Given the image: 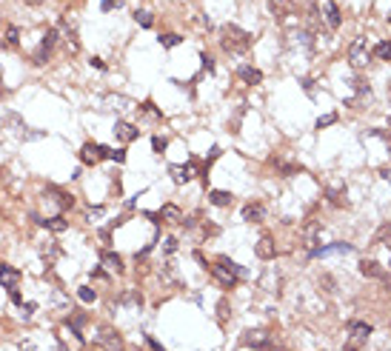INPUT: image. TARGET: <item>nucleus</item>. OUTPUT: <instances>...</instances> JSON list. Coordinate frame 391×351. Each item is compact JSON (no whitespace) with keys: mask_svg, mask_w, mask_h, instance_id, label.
Here are the masks:
<instances>
[{"mask_svg":"<svg viewBox=\"0 0 391 351\" xmlns=\"http://www.w3.org/2000/svg\"><path fill=\"white\" fill-rule=\"evenodd\" d=\"M369 337H371L369 322H351L348 326V337H346V351H360L362 343H369Z\"/></svg>","mask_w":391,"mask_h":351,"instance_id":"4","label":"nucleus"},{"mask_svg":"<svg viewBox=\"0 0 391 351\" xmlns=\"http://www.w3.org/2000/svg\"><path fill=\"white\" fill-rule=\"evenodd\" d=\"M263 217H266V208H263L260 203H248V206L243 208V220L246 223H260Z\"/></svg>","mask_w":391,"mask_h":351,"instance_id":"20","label":"nucleus"},{"mask_svg":"<svg viewBox=\"0 0 391 351\" xmlns=\"http://www.w3.org/2000/svg\"><path fill=\"white\" fill-rule=\"evenodd\" d=\"M92 66H94V69H100V72H103V69H106V63H103L100 58H92Z\"/></svg>","mask_w":391,"mask_h":351,"instance_id":"39","label":"nucleus"},{"mask_svg":"<svg viewBox=\"0 0 391 351\" xmlns=\"http://www.w3.org/2000/svg\"><path fill=\"white\" fill-rule=\"evenodd\" d=\"M152 146H154V151H166V137H160V134H154L152 137Z\"/></svg>","mask_w":391,"mask_h":351,"instance_id":"33","label":"nucleus"},{"mask_svg":"<svg viewBox=\"0 0 391 351\" xmlns=\"http://www.w3.org/2000/svg\"><path fill=\"white\" fill-rule=\"evenodd\" d=\"M58 37H60L58 29H49L43 35V40H40V46H37V51H35V66H43L46 60H49V55L54 51V46H58Z\"/></svg>","mask_w":391,"mask_h":351,"instance_id":"5","label":"nucleus"},{"mask_svg":"<svg viewBox=\"0 0 391 351\" xmlns=\"http://www.w3.org/2000/svg\"><path fill=\"white\" fill-rule=\"evenodd\" d=\"M77 297H80L83 303H94V300H97V291H94L92 286H80V288H77Z\"/></svg>","mask_w":391,"mask_h":351,"instance_id":"25","label":"nucleus"},{"mask_svg":"<svg viewBox=\"0 0 391 351\" xmlns=\"http://www.w3.org/2000/svg\"><path fill=\"white\" fill-rule=\"evenodd\" d=\"M320 12H323V20H326V26H331V29H337L340 26V9H337V3L334 0H323L320 3Z\"/></svg>","mask_w":391,"mask_h":351,"instance_id":"9","label":"nucleus"},{"mask_svg":"<svg viewBox=\"0 0 391 351\" xmlns=\"http://www.w3.org/2000/svg\"><path fill=\"white\" fill-rule=\"evenodd\" d=\"M134 23H140L143 29H149V26L154 23V17H152V12H143V9H137V12H134Z\"/></svg>","mask_w":391,"mask_h":351,"instance_id":"24","label":"nucleus"},{"mask_svg":"<svg viewBox=\"0 0 391 351\" xmlns=\"http://www.w3.org/2000/svg\"><path fill=\"white\" fill-rule=\"evenodd\" d=\"M374 55L380 60H391V40H380V43H377V49H374Z\"/></svg>","mask_w":391,"mask_h":351,"instance_id":"23","label":"nucleus"},{"mask_svg":"<svg viewBox=\"0 0 391 351\" xmlns=\"http://www.w3.org/2000/svg\"><path fill=\"white\" fill-rule=\"evenodd\" d=\"M37 223H40V226H43V229H49V231H66L69 229V220H66L63 214H58V217H35Z\"/></svg>","mask_w":391,"mask_h":351,"instance_id":"15","label":"nucleus"},{"mask_svg":"<svg viewBox=\"0 0 391 351\" xmlns=\"http://www.w3.org/2000/svg\"><path fill=\"white\" fill-rule=\"evenodd\" d=\"M94 343L100 345L103 351H123V337L115 326H94Z\"/></svg>","mask_w":391,"mask_h":351,"instance_id":"2","label":"nucleus"},{"mask_svg":"<svg viewBox=\"0 0 391 351\" xmlns=\"http://www.w3.org/2000/svg\"><path fill=\"white\" fill-rule=\"evenodd\" d=\"M43 257H49V260H54V257H60V249H58V243H43Z\"/></svg>","mask_w":391,"mask_h":351,"instance_id":"28","label":"nucleus"},{"mask_svg":"<svg viewBox=\"0 0 391 351\" xmlns=\"http://www.w3.org/2000/svg\"><path fill=\"white\" fill-rule=\"evenodd\" d=\"M220 46L229 55H243V51L252 49V35L246 29L234 26V23H226L223 29H220Z\"/></svg>","mask_w":391,"mask_h":351,"instance_id":"1","label":"nucleus"},{"mask_svg":"<svg viewBox=\"0 0 391 351\" xmlns=\"http://www.w3.org/2000/svg\"><path fill=\"white\" fill-rule=\"evenodd\" d=\"M343 194H346V188H343L340 183H331V188H328V197H331L334 203H343Z\"/></svg>","mask_w":391,"mask_h":351,"instance_id":"27","label":"nucleus"},{"mask_svg":"<svg viewBox=\"0 0 391 351\" xmlns=\"http://www.w3.org/2000/svg\"><path fill=\"white\" fill-rule=\"evenodd\" d=\"M317 240H320V223H309V226L303 229V243H305V249L314 251V249H317Z\"/></svg>","mask_w":391,"mask_h":351,"instance_id":"18","label":"nucleus"},{"mask_svg":"<svg viewBox=\"0 0 391 351\" xmlns=\"http://www.w3.org/2000/svg\"><path fill=\"white\" fill-rule=\"evenodd\" d=\"M23 311H26V317H32V311H35V303H26V306H23Z\"/></svg>","mask_w":391,"mask_h":351,"instance_id":"40","label":"nucleus"},{"mask_svg":"<svg viewBox=\"0 0 391 351\" xmlns=\"http://www.w3.org/2000/svg\"><path fill=\"white\" fill-rule=\"evenodd\" d=\"M169 174H172V180L177 183V186H183V183H188V180L194 177V166H191V163L172 166V169H169Z\"/></svg>","mask_w":391,"mask_h":351,"instance_id":"10","label":"nucleus"},{"mask_svg":"<svg viewBox=\"0 0 391 351\" xmlns=\"http://www.w3.org/2000/svg\"><path fill=\"white\" fill-rule=\"evenodd\" d=\"M237 77L243 80V83H248V86H257V83L263 80V72H260V69H254V66H240Z\"/></svg>","mask_w":391,"mask_h":351,"instance_id":"17","label":"nucleus"},{"mask_svg":"<svg viewBox=\"0 0 391 351\" xmlns=\"http://www.w3.org/2000/svg\"><path fill=\"white\" fill-rule=\"evenodd\" d=\"M146 343L152 345V351H166V348H163V345L157 343V340H154V337H146Z\"/></svg>","mask_w":391,"mask_h":351,"instance_id":"36","label":"nucleus"},{"mask_svg":"<svg viewBox=\"0 0 391 351\" xmlns=\"http://www.w3.org/2000/svg\"><path fill=\"white\" fill-rule=\"evenodd\" d=\"M160 220L169 223V226H180V223H183V211L174 206V203H166V206L160 208Z\"/></svg>","mask_w":391,"mask_h":351,"instance_id":"13","label":"nucleus"},{"mask_svg":"<svg viewBox=\"0 0 391 351\" xmlns=\"http://www.w3.org/2000/svg\"><path fill=\"white\" fill-rule=\"evenodd\" d=\"M100 260H103V265H106L109 272H123V260L117 257L115 251H103Z\"/></svg>","mask_w":391,"mask_h":351,"instance_id":"21","label":"nucleus"},{"mask_svg":"<svg viewBox=\"0 0 391 351\" xmlns=\"http://www.w3.org/2000/svg\"><path fill=\"white\" fill-rule=\"evenodd\" d=\"M200 60H203V69H209V72L214 69V60H211L209 55H200Z\"/></svg>","mask_w":391,"mask_h":351,"instance_id":"37","label":"nucleus"},{"mask_svg":"<svg viewBox=\"0 0 391 351\" xmlns=\"http://www.w3.org/2000/svg\"><path fill=\"white\" fill-rule=\"evenodd\" d=\"M180 40H183L180 35H160V46H163V49H174Z\"/></svg>","mask_w":391,"mask_h":351,"instance_id":"26","label":"nucleus"},{"mask_svg":"<svg viewBox=\"0 0 391 351\" xmlns=\"http://www.w3.org/2000/svg\"><path fill=\"white\" fill-rule=\"evenodd\" d=\"M17 37H20L17 26H9V32H6V43H9V46H17Z\"/></svg>","mask_w":391,"mask_h":351,"instance_id":"31","label":"nucleus"},{"mask_svg":"<svg viewBox=\"0 0 391 351\" xmlns=\"http://www.w3.org/2000/svg\"><path fill=\"white\" fill-rule=\"evenodd\" d=\"M209 200L214 203V206H229L234 197H232L229 192H220V188H214V192H209Z\"/></svg>","mask_w":391,"mask_h":351,"instance_id":"22","label":"nucleus"},{"mask_svg":"<svg viewBox=\"0 0 391 351\" xmlns=\"http://www.w3.org/2000/svg\"><path fill=\"white\" fill-rule=\"evenodd\" d=\"M17 283H20V272H17L15 265H0V286L17 288Z\"/></svg>","mask_w":391,"mask_h":351,"instance_id":"14","label":"nucleus"},{"mask_svg":"<svg viewBox=\"0 0 391 351\" xmlns=\"http://www.w3.org/2000/svg\"><path fill=\"white\" fill-rule=\"evenodd\" d=\"M115 137L120 143H131V140H137L140 137V129L134 123H126V120H117L115 123Z\"/></svg>","mask_w":391,"mask_h":351,"instance_id":"8","label":"nucleus"},{"mask_svg":"<svg viewBox=\"0 0 391 351\" xmlns=\"http://www.w3.org/2000/svg\"><path fill=\"white\" fill-rule=\"evenodd\" d=\"M100 6H103V12H115V9L123 6V0H100Z\"/></svg>","mask_w":391,"mask_h":351,"instance_id":"30","label":"nucleus"},{"mask_svg":"<svg viewBox=\"0 0 391 351\" xmlns=\"http://www.w3.org/2000/svg\"><path fill=\"white\" fill-rule=\"evenodd\" d=\"M111 149H106V146L100 143H89L80 149V163H86V166H94V163H100L103 157H109Z\"/></svg>","mask_w":391,"mask_h":351,"instance_id":"6","label":"nucleus"},{"mask_svg":"<svg viewBox=\"0 0 391 351\" xmlns=\"http://www.w3.org/2000/svg\"><path fill=\"white\" fill-rule=\"evenodd\" d=\"M331 123H337V115H334V112H331V115H326V117H320L317 129H326V126H331Z\"/></svg>","mask_w":391,"mask_h":351,"instance_id":"32","label":"nucleus"},{"mask_svg":"<svg viewBox=\"0 0 391 351\" xmlns=\"http://www.w3.org/2000/svg\"><path fill=\"white\" fill-rule=\"evenodd\" d=\"M109 157L115 160V163H123V160H126V151H123V149H117V151L111 149V154H109Z\"/></svg>","mask_w":391,"mask_h":351,"instance_id":"35","label":"nucleus"},{"mask_svg":"<svg viewBox=\"0 0 391 351\" xmlns=\"http://www.w3.org/2000/svg\"><path fill=\"white\" fill-rule=\"evenodd\" d=\"M351 251V243H331V246H323V249H314L312 257H328V254H348Z\"/></svg>","mask_w":391,"mask_h":351,"instance_id":"16","label":"nucleus"},{"mask_svg":"<svg viewBox=\"0 0 391 351\" xmlns=\"http://www.w3.org/2000/svg\"><path fill=\"white\" fill-rule=\"evenodd\" d=\"M243 343L246 345H252V348H260V351H268L271 348V337H268V331L266 329H252V331H246V337H243Z\"/></svg>","mask_w":391,"mask_h":351,"instance_id":"7","label":"nucleus"},{"mask_svg":"<svg viewBox=\"0 0 391 351\" xmlns=\"http://www.w3.org/2000/svg\"><path fill=\"white\" fill-rule=\"evenodd\" d=\"M254 251H257V257L260 260H274V254H277L274 240H271L268 234H263L260 240H257V246H254Z\"/></svg>","mask_w":391,"mask_h":351,"instance_id":"11","label":"nucleus"},{"mask_svg":"<svg viewBox=\"0 0 391 351\" xmlns=\"http://www.w3.org/2000/svg\"><path fill=\"white\" fill-rule=\"evenodd\" d=\"M360 272L366 274V277L385 280V272H383V265H380V263H374V260H360Z\"/></svg>","mask_w":391,"mask_h":351,"instance_id":"19","label":"nucleus"},{"mask_svg":"<svg viewBox=\"0 0 391 351\" xmlns=\"http://www.w3.org/2000/svg\"><path fill=\"white\" fill-rule=\"evenodd\" d=\"M9 294H12V303H17V306H20V291H17V288H9Z\"/></svg>","mask_w":391,"mask_h":351,"instance_id":"38","label":"nucleus"},{"mask_svg":"<svg viewBox=\"0 0 391 351\" xmlns=\"http://www.w3.org/2000/svg\"><path fill=\"white\" fill-rule=\"evenodd\" d=\"M163 251H166V254H174V251H177V240H174V237H166V240H163Z\"/></svg>","mask_w":391,"mask_h":351,"instance_id":"34","label":"nucleus"},{"mask_svg":"<svg viewBox=\"0 0 391 351\" xmlns=\"http://www.w3.org/2000/svg\"><path fill=\"white\" fill-rule=\"evenodd\" d=\"M211 277L217 280L220 286H226V288H232L234 283H237V274H234V272H229V268H226V265H220V263L214 265V268H211Z\"/></svg>","mask_w":391,"mask_h":351,"instance_id":"12","label":"nucleus"},{"mask_svg":"<svg viewBox=\"0 0 391 351\" xmlns=\"http://www.w3.org/2000/svg\"><path fill=\"white\" fill-rule=\"evenodd\" d=\"M348 63H351V69H357V72L371 63V49H369V43H366V37H357L354 43L348 46Z\"/></svg>","mask_w":391,"mask_h":351,"instance_id":"3","label":"nucleus"},{"mask_svg":"<svg viewBox=\"0 0 391 351\" xmlns=\"http://www.w3.org/2000/svg\"><path fill=\"white\" fill-rule=\"evenodd\" d=\"M217 263H220V265H226L229 272H234V274H237V277H240V274H243V268H240L237 263H232V260H229V257H217Z\"/></svg>","mask_w":391,"mask_h":351,"instance_id":"29","label":"nucleus"}]
</instances>
